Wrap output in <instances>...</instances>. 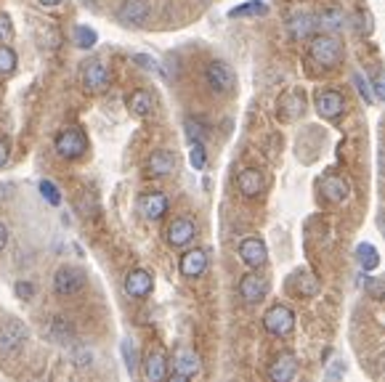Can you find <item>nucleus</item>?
<instances>
[{
    "instance_id": "nucleus-3",
    "label": "nucleus",
    "mask_w": 385,
    "mask_h": 382,
    "mask_svg": "<svg viewBox=\"0 0 385 382\" xmlns=\"http://www.w3.org/2000/svg\"><path fill=\"white\" fill-rule=\"evenodd\" d=\"M85 287V273L80 268H72V266H61L59 271L53 273V292L59 298H72Z\"/></svg>"
},
{
    "instance_id": "nucleus-11",
    "label": "nucleus",
    "mask_w": 385,
    "mask_h": 382,
    "mask_svg": "<svg viewBox=\"0 0 385 382\" xmlns=\"http://www.w3.org/2000/svg\"><path fill=\"white\" fill-rule=\"evenodd\" d=\"M194 236H197V226L192 218H175L165 231V239L170 247H186L194 241Z\"/></svg>"
},
{
    "instance_id": "nucleus-7",
    "label": "nucleus",
    "mask_w": 385,
    "mask_h": 382,
    "mask_svg": "<svg viewBox=\"0 0 385 382\" xmlns=\"http://www.w3.org/2000/svg\"><path fill=\"white\" fill-rule=\"evenodd\" d=\"M109 67L104 64V61L93 59L85 64V70H82V82H85V91L88 93H104L109 88Z\"/></svg>"
},
{
    "instance_id": "nucleus-38",
    "label": "nucleus",
    "mask_w": 385,
    "mask_h": 382,
    "mask_svg": "<svg viewBox=\"0 0 385 382\" xmlns=\"http://www.w3.org/2000/svg\"><path fill=\"white\" fill-rule=\"evenodd\" d=\"M202 128H200V125H197V122L194 120H186V138H189V141H202Z\"/></svg>"
},
{
    "instance_id": "nucleus-10",
    "label": "nucleus",
    "mask_w": 385,
    "mask_h": 382,
    "mask_svg": "<svg viewBox=\"0 0 385 382\" xmlns=\"http://www.w3.org/2000/svg\"><path fill=\"white\" fill-rule=\"evenodd\" d=\"M239 258H242V263L247 266V268H261V266H266V261H269V250H266L264 239H258V236H247V239L239 244Z\"/></svg>"
},
{
    "instance_id": "nucleus-21",
    "label": "nucleus",
    "mask_w": 385,
    "mask_h": 382,
    "mask_svg": "<svg viewBox=\"0 0 385 382\" xmlns=\"http://www.w3.org/2000/svg\"><path fill=\"white\" fill-rule=\"evenodd\" d=\"M298 374V361H295L293 353H284L279 356L274 364H271V369H269V377L274 382H290Z\"/></svg>"
},
{
    "instance_id": "nucleus-43",
    "label": "nucleus",
    "mask_w": 385,
    "mask_h": 382,
    "mask_svg": "<svg viewBox=\"0 0 385 382\" xmlns=\"http://www.w3.org/2000/svg\"><path fill=\"white\" fill-rule=\"evenodd\" d=\"M6 244H9V229L0 223V252L6 250Z\"/></svg>"
},
{
    "instance_id": "nucleus-33",
    "label": "nucleus",
    "mask_w": 385,
    "mask_h": 382,
    "mask_svg": "<svg viewBox=\"0 0 385 382\" xmlns=\"http://www.w3.org/2000/svg\"><path fill=\"white\" fill-rule=\"evenodd\" d=\"M40 194H43V200L48 202V204H53V207H56V204L61 202L59 189H56L51 181H40Z\"/></svg>"
},
{
    "instance_id": "nucleus-29",
    "label": "nucleus",
    "mask_w": 385,
    "mask_h": 382,
    "mask_svg": "<svg viewBox=\"0 0 385 382\" xmlns=\"http://www.w3.org/2000/svg\"><path fill=\"white\" fill-rule=\"evenodd\" d=\"M264 13H269V6H266L264 0H250V3H242V6L229 11L232 19H239V16H264Z\"/></svg>"
},
{
    "instance_id": "nucleus-20",
    "label": "nucleus",
    "mask_w": 385,
    "mask_h": 382,
    "mask_svg": "<svg viewBox=\"0 0 385 382\" xmlns=\"http://www.w3.org/2000/svg\"><path fill=\"white\" fill-rule=\"evenodd\" d=\"M287 290L293 292L295 298H314L316 292H319V282H316V276H311L308 271H298L293 279H290Z\"/></svg>"
},
{
    "instance_id": "nucleus-41",
    "label": "nucleus",
    "mask_w": 385,
    "mask_h": 382,
    "mask_svg": "<svg viewBox=\"0 0 385 382\" xmlns=\"http://www.w3.org/2000/svg\"><path fill=\"white\" fill-rule=\"evenodd\" d=\"M9 157H11V143L6 136H0V168L9 162Z\"/></svg>"
},
{
    "instance_id": "nucleus-25",
    "label": "nucleus",
    "mask_w": 385,
    "mask_h": 382,
    "mask_svg": "<svg viewBox=\"0 0 385 382\" xmlns=\"http://www.w3.org/2000/svg\"><path fill=\"white\" fill-rule=\"evenodd\" d=\"M48 334H51V340L59 342V345H72V342H75V327H72L64 316H53L51 324H48Z\"/></svg>"
},
{
    "instance_id": "nucleus-26",
    "label": "nucleus",
    "mask_w": 385,
    "mask_h": 382,
    "mask_svg": "<svg viewBox=\"0 0 385 382\" xmlns=\"http://www.w3.org/2000/svg\"><path fill=\"white\" fill-rule=\"evenodd\" d=\"M128 107H131V111L136 114V117H149L154 111V99L149 91H133L131 96H128Z\"/></svg>"
},
{
    "instance_id": "nucleus-34",
    "label": "nucleus",
    "mask_w": 385,
    "mask_h": 382,
    "mask_svg": "<svg viewBox=\"0 0 385 382\" xmlns=\"http://www.w3.org/2000/svg\"><path fill=\"white\" fill-rule=\"evenodd\" d=\"M367 292H369V298H375V300H385V282L383 279H367Z\"/></svg>"
},
{
    "instance_id": "nucleus-2",
    "label": "nucleus",
    "mask_w": 385,
    "mask_h": 382,
    "mask_svg": "<svg viewBox=\"0 0 385 382\" xmlns=\"http://www.w3.org/2000/svg\"><path fill=\"white\" fill-rule=\"evenodd\" d=\"M85 149H88V138L77 128H67V131H61L56 136V151L64 160H80Z\"/></svg>"
},
{
    "instance_id": "nucleus-14",
    "label": "nucleus",
    "mask_w": 385,
    "mask_h": 382,
    "mask_svg": "<svg viewBox=\"0 0 385 382\" xmlns=\"http://www.w3.org/2000/svg\"><path fill=\"white\" fill-rule=\"evenodd\" d=\"M154 287V279L152 273L146 271V268H136L125 276V292L131 295V298H146Z\"/></svg>"
},
{
    "instance_id": "nucleus-30",
    "label": "nucleus",
    "mask_w": 385,
    "mask_h": 382,
    "mask_svg": "<svg viewBox=\"0 0 385 382\" xmlns=\"http://www.w3.org/2000/svg\"><path fill=\"white\" fill-rule=\"evenodd\" d=\"M189 162H192L194 170H202L207 165V151H205L202 141H192V151H189Z\"/></svg>"
},
{
    "instance_id": "nucleus-36",
    "label": "nucleus",
    "mask_w": 385,
    "mask_h": 382,
    "mask_svg": "<svg viewBox=\"0 0 385 382\" xmlns=\"http://www.w3.org/2000/svg\"><path fill=\"white\" fill-rule=\"evenodd\" d=\"M122 356H125V366L128 372H136V351H133V342L131 340H122Z\"/></svg>"
},
{
    "instance_id": "nucleus-17",
    "label": "nucleus",
    "mask_w": 385,
    "mask_h": 382,
    "mask_svg": "<svg viewBox=\"0 0 385 382\" xmlns=\"http://www.w3.org/2000/svg\"><path fill=\"white\" fill-rule=\"evenodd\" d=\"M146 170L152 173V175H170L175 170V154L170 149H154L149 154Z\"/></svg>"
},
{
    "instance_id": "nucleus-16",
    "label": "nucleus",
    "mask_w": 385,
    "mask_h": 382,
    "mask_svg": "<svg viewBox=\"0 0 385 382\" xmlns=\"http://www.w3.org/2000/svg\"><path fill=\"white\" fill-rule=\"evenodd\" d=\"M266 290H269V282L264 276H258V273H247L239 282V295L247 302H261L266 298Z\"/></svg>"
},
{
    "instance_id": "nucleus-8",
    "label": "nucleus",
    "mask_w": 385,
    "mask_h": 382,
    "mask_svg": "<svg viewBox=\"0 0 385 382\" xmlns=\"http://www.w3.org/2000/svg\"><path fill=\"white\" fill-rule=\"evenodd\" d=\"M200 374V356L192 351H178L175 359H173V372L170 380L173 382H186Z\"/></svg>"
},
{
    "instance_id": "nucleus-37",
    "label": "nucleus",
    "mask_w": 385,
    "mask_h": 382,
    "mask_svg": "<svg viewBox=\"0 0 385 382\" xmlns=\"http://www.w3.org/2000/svg\"><path fill=\"white\" fill-rule=\"evenodd\" d=\"M13 35V24H11L9 13H0V43H9Z\"/></svg>"
},
{
    "instance_id": "nucleus-27",
    "label": "nucleus",
    "mask_w": 385,
    "mask_h": 382,
    "mask_svg": "<svg viewBox=\"0 0 385 382\" xmlns=\"http://www.w3.org/2000/svg\"><path fill=\"white\" fill-rule=\"evenodd\" d=\"M356 261H359V266H362V268L369 273V271H375L377 266H380V252H377L375 244H369V241H362V244L356 247Z\"/></svg>"
},
{
    "instance_id": "nucleus-19",
    "label": "nucleus",
    "mask_w": 385,
    "mask_h": 382,
    "mask_svg": "<svg viewBox=\"0 0 385 382\" xmlns=\"http://www.w3.org/2000/svg\"><path fill=\"white\" fill-rule=\"evenodd\" d=\"M207 271V252L205 250H189L181 258V273L189 279H197Z\"/></svg>"
},
{
    "instance_id": "nucleus-4",
    "label": "nucleus",
    "mask_w": 385,
    "mask_h": 382,
    "mask_svg": "<svg viewBox=\"0 0 385 382\" xmlns=\"http://www.w3.org/2000/svg\"><path fill=\"white\" fill-rule=\"evenodd\" d=\"M266 332L276 334V337H287L295 329V313L287 305H271L264 316Z\"/></svg>"
},
{
    "instance_id": "nucleus-42",
    "label": "nucleus",
    "mask_w": 385,
    "mask_h": 382,
    "mask_svg": "<svg viewBox=\"0 0 385 382\" xmlns=\"http://www.w3.org/2000/svg\"><path fill=\"white\" fill-rule=\"evenodd\" d=\"M327 377H330V380H340V377H343V361H335V366L327 372Z\"/></svg>"
},
{
    "instance_id": "nucleus-32",
    "label": "nucleus",
    "mask_w": 385,
    "mask_h": 382,
    "mask_svg": "<svg viewBox=\"0 0 385 382\" xmlns=\"http://www.w3.org/2000/svg\"><path fill=\"white\" fill-rule=\"evenodd\" d=\"M16 70V53L9 48V45H0V72L9 75V72Z\"/></svg>"
},
{
    "instance_id": "nucleus-18",
    "label": "nucleus",
    "mask_w": 385,
    "mask_h": 382,
    "mask_svg": "<svg viewBox=\"0 0 385 382\" xmlns=\"http://www.w3.org/2000/svg\"><path fill=\"white\" fill-rule=\"evenodd\" d=\"M322 191H325V197L335 204H343L348 197H351V183L340 178V175H327L325 181H322Z\"/></svg>"
},
{
    "instance_id": "nucleus-6",
    "label": "nucleus",
    "mask_w": 385,
    "mask_h": 382,
    "mask_svg": "<svg viewBox=\"0 0 385 382\" xmlns=\"http://www.w3.org/2000/svg\"><path fill=\"white\" fill-rule=\"evenodd\" d=\"M205 77L215 93H232L234 85H237V75L226 61H210L207 70H205Z\"/></svg>"
},
{
    "instance_id": "nucleus-39",
    "label": "nucleus",
    "mask_w": 385,
    "mask_h": 382,
    "mask_svg": "<svg viewBox=\"0 0 385 382\" xmlns=\"http://www.w3.org/2000/svg\"><path fill=\"white\" fill-rule=\"evenodd\" d=\"M372 93H375L377 101H385V72L375 77V82H372Z\"/></svg>"
},
{
    "instance_id": "nucleus-28",
    "label": "nucleus",
    "mask_w": 385,
    "mask_h": 382,
    "mask_svg": "<svg viewBox=\"0 0 385 382\" xmlns=\"http://www.w3.org/2000/svg\"><path fill=\"white\" fill-rule=\"evenodd\" d=\"M345 24V13L340 9H330L325 11L319 19H316V30L322 32H337Z\"/></svg>"
},
{
    "instance_id": "nucleus-46",
    "label": "nucleus",
    "mask_w": 385,
    "mask_h": 382,
    "mask_svg": "<svg viewBox=\"0 0 385 382\" xmlns=\"http://www.w3.org/2000/svg\"><path fill=\"white\" fill-rule=\"evenodd\" d=\"M377 165H380V173L385 175V149H380V157H377Z\"/></svg>"
},
{
    "instance_id": "nucleus-45",
    "label": "nucleus",
    "mask_w": 385,
    "mask_h": 382,
    "mask_svg": "<svg viewBox=\"0 0 385 382\" xmlns=\"http://www.w3.org/2000/svg\"><path fill=\"white\" fill-rule=\"evenodd\" d=\"M377 229H380V234L385 236V210L380 212V215H377Z\"/></svg>"
},
{
    "instance_id": "nucleus-13",
    "label": "nucleus",
    "mask_w": 385,
    "mask_h": 382,
    "mask_svg": "<svg viewBox=\"0 0 385 382\" xmlns=\"http://www.w3.org/2000/svg\"><path fill=\"white\" fill-rule=\"evenodd\" d=\"M237 189H239V194L242 197H247V200H255V197H261L266 189V178L261 170H255V168H247V170H242L239 175H237Z\"/></svg>"
},
{
    "instance_id": "nucleus-24",
    "label": "nucleus",
    "mask_w": 385,
    "mask_h": 382,
    "mask_svg": "<svg viewBox=\"0 0 385 382\" xmlns=\"http://www.w3.org/2000/svg\"><path fill=\"white\" fill-rule=\"evenodd\" d=\"M143 374H146V380L149 382H163L170 377L168 372V359H165L160 351H154L149 359H146V366H143Z\"/></svg>"
},
{
    "instance_id": "nucleus-35",
    "label": "nucleus",
    "mask_w": 385,
    "mask_h": 382,
    "mask_svg": "<svg viewBox=\"0 0 385 382\" xmlns=\"http://www.w3.org/2000/svg\"><path fill=\"white\" fill-rule=\"evenodd\" d=\"M354 82H356V91H359V96L364 99V104H372V101H375V93L369 91V85H367L364 77H362V75H354Z\"/></svg>"
},
{
    "instance_id": "nucleus-44",
    "label": "nucleus",
    "mask_w": 385,
    "mask_h": 382,
    "mask_svg": "<svg viewBox=\"0 0 385 382\" xmlns=\"http://www.w3.org/2000/svg\"><path fill=\"white\" fill-rule=\"evenodd\" d=\"M40 6H45V9H56V6H61L64 0H38Z\"/></svg>"
},
{
    "instance_id": "nucleus-31",
    "label": "nucleus",
    "mask_w": 385,
    "mask_h": 382,
    "mask_svg": "<svg viewBox=\"0 0 385 382\" xmlns=\"http://www.w3.org/2000/svg\"><path fill=\"white\" fill-rule=\"evenodd\" d=\"M75 40H77L80 48H93V45L99 43V35H96L91 27H77V30H75Z\"/></svg>"
},
{
    "instance_id": "nucleus-23",
    "label": "nucleus",
    "mask_w": 385,
    "mask_h": 382,
    "mask_svg": "<svg viewBox=\"0 0 385 382\" xmlns=\"http://www.w3.org/2000/svg\"><path fill=\"white\" fill-rule=\"evenodd\" d=\"M287 30H290V35H293L295 40H305L308 35H314L316 16H311V13H295L293 19L287 21Z\"/></svg>"
},
{
    "instance_id": "nucleus-12",
    "label": "nucleus",
    "mask_w": 385,
    "mask_h": 382,
    "mask_svg": "<svg viewBox=\"0 0 385 382\" xmlns=\"http://www.w3.org/2000/svg\"><path fill=\"white\" fill-rule=\"evenodd\" d=\"M117 19L128 27H141L143 21L149 19V0H122Z\"/></svg>"
},
{
    "instance_id": "nucleus-22",
    "label": "nucleus",
    "mask_w": 385,
    "mask_h": 382,
    "mask_svg": "<svg viewBox=\"0 0 385 382\" xmlns=\"http://www.w3.org/2000/svg\"><path fill=\"white\" fill-rule=\"evenodd\" d=\"M141 212L149 218V221H160L165 212H168V197L160 194V191L143 194L141 197Z\"/></svg>"
},
{
    "instance_id": "nucleus-47",
    "label": "nucleus",
    "mask_w": 385,
    "mask_h": 382,
    "mask_svg": "<svg viewBox=\"0 0 385 382\" xmlns=\"http://www.w3.org/2000/svg\"><path fill=\"white\" fill-rule=\"evenodd\" d=\"M205 3H207V0H205Z\"/></svg>"
},
{
    "instance_id": "nucleus-1",
    "label": "nucleus",
    "mask_w": 385,
    "mask_h": 382,
    "mask_svg": "<svg viewBox=\"0 0 385 382\" xmlns=\"http://www.w3.org/2000/svg\"><path fill=\"white\" fill-rule=\"evenodd\" d=\"M343 40L335 35V32H322V35H316L311 45H308V59L319 64V67H325V70H335L337 64H343Z\"/></svg>"
},
{
    "instance_id": "nucleus-5",
    "label": "nucleus",
    "mask_w": 385,
    "mask_h": 382,
    "mask_svg": "<svg viewBox=\"0 0 385 382\" xmlns=\"http://www.w3.org/2000/svg\"><path fill=\"white\" fill-rule=\"evenodd\" d=\"M27 340V327L21 322H9L0 327V356L11 359L21 351V345Z\"/></svg>"
},
{
    "instance_id": "nucleus-9",
    "label": "nucleus",
    "mask_w": 385,
    "mask_h": 382,
    "mask_svg": "<svg viewBox=\"0 0 385 382\" xmlns=\"http://www.w3.org/2000/svg\"><path fill=\"white\" fill-rule=\"evenodd\" d=\"M316 111L325 117V120H337L345 111V99L340 91L335 88H327V91H319L316 96Z\"/></svg>"
},
{
    "instance_id": "nucleus-40",
    "label": "nucleus",
    "mask_w": 385,
    "mask_h": 382,
    "mask_svg": "<svg viewBox=\"0 0 385 382\" xmlns=\"http://www.w3.org/2000/svg\"><path fill=\"white\" fill-rule=\"evenodd\" d=\"M16 295H19L21 300H30L32 295H35V287L30 282H16Z\"/></svg>"
},
{
    "instance_id": "nucleus-15",
    "label": "nucleus",
    "mask_w": 385,
    "mask_h": 382,
    "mask_svg": "<svg viewBox=\"0 0 385 382\" xmlns=\"http://www.w3.org/2000/svg\"><path fill=\"white\" fill-rule=\"evenodd\" d=\"M303 111H305V96L303 93L290 91L279 99V120H284V122L298 120Z\"/></svg>"
}]
</instances>
